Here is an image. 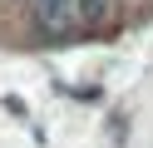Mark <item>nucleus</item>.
I'll list each match as a JSON object with an SVG mask.
<instances>
[{"label": "nucleus", "mask_w": 153, "mask_h": 148, "mask_svg": "<svg viewBox=\"0 0 153 148\" xmlns=\"http://www.w3.org/2000/svg\"><path fill=\"white\" fill-rule=\"evenodd\" d=\"M30 10H35V25L50 39H64L74 30V0H30Z\"/></svg>", "instance_id": "f257e3e1"}, {"label": "nucleus", "mask_w": 153, "mask_h": 148, "mask_svg": "<svg viewBox=\"0 0 153 148\" xmlns=\"http://www.w3.org/2000/svg\"><path fill=\"white\" fill-rule=\"evenodd\" d=\"M74 20H84L89 30H104L114 20V0H74Z\"/></svg>", "instance_id": "f03ea898"}]
</instances>
